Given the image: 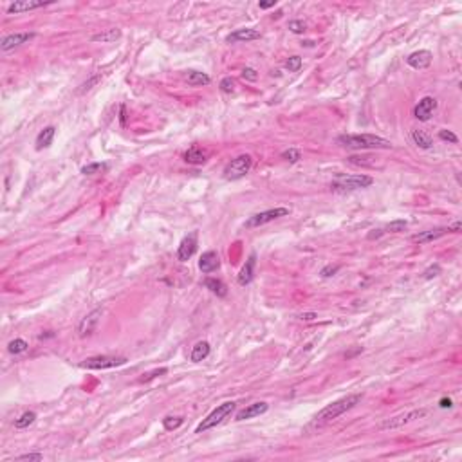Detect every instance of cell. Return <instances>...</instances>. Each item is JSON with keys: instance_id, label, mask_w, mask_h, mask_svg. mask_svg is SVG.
<instances>
[{"instance_id": "cell-1", "label": "cell", "mask_w": 462, "mask_h": 462, "mask_svg": "<svg viewBox=\"0 0 462 462\" xmlns=\"http://www.w3.org/2000/svg\"><path fill=\"white\" fill-rule=\"evenodd\" d=\"M338 143L345 148L354 150H388L392 148V143L388 139H383L374 134H342L338 136Z\"/></svg>"}, {"instance_id": "cell-2", "label": "cell", "mask_w": 462, "mask_h": 462, "mask_svg": "<svg viewBox=\"0 0 462 462\" xmlns=\"http://www.w3.org/2000/svg\"><path fill=\"white\" fill-rule=\"evenodd\" d=\"M361 399H363V393H350L347 398H342V399H338V401L331 403V405L325 406L321 412H318V415L314 417V424L321 426V424H327V423H331V421L338 419L340 415L347 414V412L352 410L356 405H359Z\"/></svg>"}, {"instance_id": "cell-3", "label": "cell", "mask_w": 462, "mask_h": 462, "mask_svg": "<svg viewBox=\"0 0 462 462\" xmlns=\"http://www.w3.org/2000/svg\"><path fill=\"white\" fill-rule=\"evenodd\" d=\"M374 184V179L370 175H365V173H356V175H338L333 181L331 188L334 191H340V193H345V191H354V190H363V188H368V186Z\"/></svg>"}, {"instance_id": "cell-4", "label": "cell", "mask_w": 462, "mask_h": 462, "mask_svg": "<svg viewBox=\"0 0 462 462\" xmlns=\"http://www.w3.org/2000/svg\"><path fill=\"white\" fill-rule=\"evenodd\" d=\"M251 168H253V157L249 154H242L226 164L222 175H224L226 181H238V179L246 177L251 172Z\"/></svg>"}, {"instance_id": "cell-5", "label": "cell", "mask_w": 462, "mask_h": 462, "mask_svg": "<svg viewBox=\"0 0 462 462\" xmlns=\"http://www.w3.org/2000/svg\"><path fill=\"white\" fill-rule=\"evenodd\" d=\"M233 410H235L233 401H226V403H222V405H219L212 414L208 415L206 419H203V423H201L199 426L195 428V433H204V432H208V430H212V428L219 426V424L224 423L229 415L233 414Z\"/></svg>"}, {"instance_id": "cell-6", "label": "cell", "mask_w": 462, "mask_h": 462, "mask_svg": "<svg viewBox=\"0 0 462 462\" xmlns=\"http://www.w3.org/2000/svg\"><path fill=\"white\" fill-rule=\"evenodd\" d=\"M126 358L123 356H92V358L83 359L82 367L91 368V370H105V368H114L125 365Z\"/></svg>"}, {"instance_id": "cell-7", "label": "cell", "mask_w": 462, "mask_h": 462, "mask_svg": "<svg viewBox=\"0 0 462 462\" xmlns=\"http://www.w3.org/2000/svg\"><path fill=\"white\" fill-rule=\"evenodd\" d=\"M289 208H271V210H266V212L255 213L246 221V228H258V226L269 224V222L277 221L280 217L289 215Z\"/></svg>"}, {"instance_id": "cell-8", "label": "cell", "mask_w": 462, "mask_h": 462, "mask_svg": "<svg viewBox=\"0 0 462 462\" xmlns=\"http://www.w3.org/2000/svg\"><path fill=\"white\" fill-rule=\"evenodd\" d=\"M101 314H103V309L98 307V309H94V311L89 312L85 318H82V321L78 323V336L80 338L91 336V334L96 331V327H98V323H100Z\"/></svg>"}, {"instance_id": "cell-9", "label": "cell", "mask_w": 462, "mask_h": 462, "mask_svg": "<svg viewBox=\"0 0 462 462\" xmlns=\"http://www.w3.org/2000/svg\"><path fill=\"white\" fill-rule=\"evenodd\" d=\"M424 415H426V410H412V412H406V414H401V415H398V417L386 419L383 424H381V428H383V430H395V428L405 426V424L412 423V421L421 419V417H424Z\"/></svg>"}, {"instance_id": "cell-10", "label": "cell", "mask_w": 462, "mask_h": 462, "mask_svg": "<svg viewBox=\"0 0 462 462\" xmlns=\"http://www.w3.org/2000/svg\"><path fill=\"white\" fill-rule=\"evenodd\" d=\"M437 108V100L432 96H424L423 100L414 107V117L419 121H430Z\"/></svg>"}, {"instance_id": "cell-11", "label": "cell", "mask_w": 462, "mask_h": 462, "mask_svg": "<svg viewBox=\"0 0 462 462\" xmlns=\"http://www.w3.org/2000/svg\"><path fill=\"white\" fill-rule=\"evenodd\" d=\"M197 251V231H191L188 237L182 238V242L177 247V260L179 262H188Z\"/></svg>"}, {"instance_id": "cell-12", "label": "cell", "mask_w": 462, "mask_h": 462, "mask_svg": "<svg viewBox=\"0 0 462 462\" xmlns=\"http://www.w3.org/2000/svg\"><path fill=\"white\" fill-rule=\"evenodd\" d=\"M35 36H36L35 33H13V35H8L2 38L0 49H2V51H11V49L20 47L24 43H29Z\"/></svg>"}, {"instance_id": "cell-13", "label": "cell", "mask_w": 462, "mask_h": 462, "mask_svg": "<svg viewBox=\"0 0 462 462\" xmlns=\"http://www.w3.org/2000/svg\"><path fill=\"white\" fill-rule=\"evenodd\" d=\"M406 63L410 65L412 69H415V71L426 69V67L432 65V52L426 51V49H421V51L412 52V54H408V58H406Z\"/></svg>"}, {"instance_id": "cell-14", "label": "cell", "mask_w": 462, "mask_h": 462, "mask_svg": "<svg viewBox=\"0 0 462 462\" xmlns=\"http://www.w3.org/2000/svg\"><path fill=\"white\" fill-rule=\"evenodd\" d=\"M52 2H42V0H17L13 4L8 6V13H26V11H33V9L43 8V6H49Z\"/></svg>"}, {"instance_id": "cell-15", "label": "cell", "mask_w": 462, "mask_h": 462, "mask_svg": "<svg viewBox=\"0 0 462 462\" xmlns=\"http://www.w3.org/2000/svg\"><path fill=\"white\" fill-rule=\"evenodd\" d=\"M255 263H256V256H255V253H253V255H249V258H247L246 263H244V268H242L240 273H238V277H237L238 285L246 287V285H249L251 282H253V278H255Z\"/></svg>"}, {"instance_id": "cell-16", "label": "cell", "mask_w": 462, "mask_h": 462, "mask_svg": "<svg viewBox=\"0 0 462 462\" xmlns=\"http://www.w3.org/2000/svg\"><path fill=\"white\" fill-rule=\"evenodd\" d=\"M219 266H221V258H219L217 251H206V253H203V256L199 260V269L204 275H210V273L217 271Z\"/></svg>"}, {"instance_id": "cell-17", "label": "cell", "mask_w": 462, "mask_h": 462, "mask_svg": "<svg viewBox=\"0 0 462 462\" xmlns=\"http://www.w3.org/2000/svg\"><path fill=\"white\" fill-rule=\"evenodd\" d=\"M269 410V405L268 403H263V401H260V403H253V405H249V406H246L244 410H240L237 414V417L235 419L237 421H247V419H253V417H258V415H262V414H266V412Z\"/></svg>"}, {"instance_id": "cell-18", "label": "cell", "mask_w": 462, "mask_h": 462, "mask_svg": "<svg viewBox=\"0 0 462 462\" xmlns=\"http://www.w3.org/2000/svg\"><path fill=\"white\" fill-rule=\"evenodd\" d=\"M446 233H449L448 228L428 229V231H421V233L414 235V237H412V242H415V244H428V242H433V240H437V238L444 237Z\"/></svg>"}, {"instance_id": "cell-19", "label": "cell", "mask_w": 462, "mask_h": 462, "mask_svg": "<svg viewBox=\"0 0 462 462\" xmlns=\"http://www.w3.org/2000/svg\"><path fill=\"white\" fill-rule=\"evenodd\" d=\"M258 38H260V31L246 27V29L233 31L231 35H228L226 42L228 43H238V42H251V40H258Z\"/></svg>"}, {"instance_id": "cell-20", "label": "cell", "mask_w": 462, "mask_h": 462, "mask_svg": "<svg viewBox=\"0 0 462 462\" xmlns=\"http://www.w3.org/2000/svg\"><path fill=\"white\" fill-rule=\"evenodd\" d=\"M54 134H56V128L54 126H45V128L36 136V150H43V148H49L51 147L52 139H54Z\"/></svg>"}, {"instance_id": "cell-21", "label": "cell", "mask_w": 462, "mask_h": 462, "mask_svg": "<svg viewBox=\"0 0 462 462\" xmlns=\"http://www.w3.org/2000/svg\"><path fill=\"white\" fill-rule=\"evenodd\" d=\"M412 139H414L415 145H417L419 148H423V150H430V148H433L432 136L426 134L424 130H419V128L412 130Z\"/></svg>"}, {"instance_id": "cell-22", "label": "cell", "mask_w": 462, "mask_h": 462, "mask_svg": "<svg viewBox=\"0 0 462 462\" xmlns=\"http://www.w3.org/2000/svg\"><path fill=\"white\" fill-rule=\"evenodd\" d=\"M121 36V31L117 27H110V29H105L98 35H92V42H101V43H112L116 42L117 38Z\"/></svg>"}, {"instance_id": "cell-23", "label": "cell", "mask_w": 462, "mask_h": 462, "mask_svg": "<svg viewBox=\"0 0 462 462\" xmlns=\"http://www.w3.org/2000/svg\"><path fill=\"white\" fill-rule=\"evenodd\" d=\"M208 356H210V343H208V342H199V343H195V347L191 349L190 359L193 363H201V361H204Z\"/></svg>"}, {"instance_id": "cell-24", "label": "cell", "mask_w": 462, "mask_h": 462, "mask_svg": "<svg viewBox=\"0 0 462 462\" xmlns=\"http://www.w3.org/2000/svg\"><path fill=\"white\" fill-rule=\"evenodd\" d=\"M204 287L212 291L213 294H217V296H221V298H224L226 294H228V287H226L224 282L219 280V278H206V280H204Z\"/></svg>"}, {"instance_id": "cell-25", "label": "cell", "mask_w": 462, "mask_h": 462, "mask_svg": "<svg viewBox=\"0 0 462 462\" xmlns=\"http://www.w3.org/2000/svg\"><path fill=\"white\" fill-rule=\"evenodd\" d=\"M186 82L191 87H203V85H210L212 78L206 73H201V71H190L188 76H186Z\"/></svg>"}, {"instance_id": "cell-26", "label": "cell", "mask_w": 462, "mask_h": 462, "mask_svg": "<svg viewBox=\"0 0 462 462\" xmlns=\"http://www.w3.org/2000/svg\"><path fill=\"white\" fill-rule=\"evenodd\" d=\"M206 152L201 150L199 147H191L190 150L184 154V161L190 164H204L206 163Z\"/></svg>"}, {"instance_id": "cell-27", "label": "cell", "mask_w": 462, "mask_h": 462, "mask_svg": "<svg viewBox=\"0 0 462 462\" xmlns=\"http://www.w3.org/2000/svg\"><path fill=\"white\" fill-rule=\"evenodd\" d=\"M36 421V414L35 412H24V414L18 417L17 421H15V428H18V430H24V428L31 426V424Z\"/></svg>"}, {"instance_id": "cell-28", "label": "cell", "mask_w": 462, "mask_h": 462, "mask_svg": "<svg viewBox=\"0 0 462 462\" xmlns=\"http://www.w3.org/2000/svg\"><path fill=\"white\" fill-rule=\"evenodd\" d=\"M29 349V345H27L26 340H22V338H17V340H13V342L8 345V350L11 352V354H22V352H26V350Z\"/></svg>"}, {"instance_id": "cell-29", "label": "cell", "mask_w": 462, "mask_h": 462, "mask_svg": "<svg viewBox=\"0 0 462 462\" xmlns=\"http://www.w3.org/2000/svg\"><path fill=\"white\" fill-rule=\"evenodd\" d=\"M107 168H108V166L105 163H91V164H87V166H83L82 173H83V175H96V173L105 172Z\"/></svg>"}, {"instance_id": "cell-30", "label": "cell", "mask_w": 462, "mask_h": 462, "mask_svg": "<svg viewBox=\"0 0 462 462\" xmlns=\"http://www.w3.org/2000/svg\"><path fill=\"white\" fill-rule=\"evenodd\" d=\"M184 423V419L182 417H179V415H168V417H164L163 419V426H164V430H168V432H172V430H177L181 424Z\"/></svg>"}, {"instance_id": "cell-31", "label": "cell", "mask_w": 462, "mask_h": 462, "mask_svg": "<svg viewBox=\"0 0 462 462\" xmlns=\"http://www.w3.org/2000/svg\"><path fill=\"white\" fill-rule=\"evenodd\" d=\"M406 226H408V222L405 221V219H398V221H392L390 224H386V231H390V233H401V231H405Z\"/></svg>"}, {"instance_id": "cell-32", "label": "cell", "mask_w": 462, "mask_h": 462, "mask_svg": "<svg viewBox=\"0 0 462 462\" xmlns=\"http://www.w3.org/2000/svg\"><path fill=\"white\" fill-rule=\"evenodd\" d=\"M219 87H221V91L224 92V94H231V92H235V87H237V83H235V80L231 78V76H226V78L221 80Z\"/></svg>"}, {"instance_id": "cell-33", "label": "cell", "mask_w": 462, "mask_h": 462, "mask_svg": "<svg viewBox=\"0 0 462 462\" xmlns=\"http://www.w3.org/2000/svg\"><path fill=\"white\" fill-rule=\"evenodd\" d=\"M166 372H168V368H164V367L156 368V370H152V372H147V374H143V377H139V383H147V381L156 379L157 376H163Z\"/></svg>"}, {"instance_id": "cell-34", "label": "cell", "mask_w": 462, "mask_h": 462, "mask_svg": "<svg viewBox=\"0 0 462 462\" xmlns=\"http://www.w3.org/2000/svg\"><path fill=\"white\" fill-rule=\"evenodd\" d=\"M282 157H284L285 161H289V163H298V161L302 159V154H300V150H296V148H289V150L282 152Z\"/></svg>"}, {"instance_id": "cell-35", "label": "cell", "mask_w": 462, "mask_h": 462, "mask_svg": "<svg viewBox=\"0 0 462 462\" xmlns=\"http://www.w3.org/2000/svg\"><path fill=\"white\" fill-rule=\"evenodd\" d=\"M307 29V24L303 20H291L289 22V31L294 35H303Z\"/></svg>"}, {"instance_id": "cell-36", "label": "cell", "mask_w": 462, "mask_h": 462, "mask_svg": "<svg viewBox=\"0 0 462 462\" xmlns=\"http://www.w3.org/2000/svg\"><path fill=\"white\" fill-rule=\"evenodd\" d=\"M441 271H442V269H441V266H439V263H432V266H430V268H428L426 271L423 273V278H424V280H432V278L439 277V275H441Z\"/></svg>"}, {"instance_id": "cell-37", "label": "cell", "mask_w": 462, "mask_h": 462, "mask_svg": "<svg viewBox=\"0 0 462 462\" xmlns=\"http://www.w3.org/2000/svg\"><path fill=\"white\" fill-rule=\"evenodd\" d=\"M285 67L289 73H296V71L302 69V58L300 56H291L289 60L285 61Z\"/></svg>"}, {"instance_id": "cell-38", "label": "cell", "mask_w": 462, "mask_h": 462, "mask_svg": "<svg viewBox=\"0 0 462 462\" xmlns=\"http://www.w3.org/2000/svg\"><path fill=\"white\" fill-rule=\"evenodd\" d=\"M101 82V74H96V76H92L91 80H87L85 83H83L82 87H80V94H83V92H87V91H91L92 87L96 85V83H100Z\"/></svg>"}, {"instance_id": "cell-39", "label": "cell", "mask_w": 462, "mask_h": 462, "mask_svg": "<svg viewBox=\"0 0 462 462\" xmlns=\"http://www.w3.org/2000/svg\"><path fill=\"white\" fill-rule=\"evenodd\" d=\"M439 138H441L442 141L453 143V145H457V143H458V138H457V136H455L453 132H451V130H446V128L439 130Z\"/></svg>"}, {"instance_id": "cell-40", "label": "cell", "mask_w": 462, "mask_h": 462, "mask_svg": "<svg viewBox=\"0 0 462 462\" xmlns=\"http://www.w3.org/2000/svg\"><path fill=\"white\" fill-rule=\"evenodd\" d=\"M338 271H340V266H338V263H336V266H333V263H328V266H325V268L321 269L320 275H321L323 278H331V277H334V275H336Z\"/></svg>"}, {"instance_id": "cell-41", "label": "cell", "mask_w": 462, "mask_h": 462, "mask_svg": "<svg viewBox=\"0 0 462 462\" xmlns=\"http://www.w3.org/2000/svg\"><path fill=\"white\" fill-rule=\"evenodd\" d=\"M242 78L249 80V82H256V78H258V73H256L255 69H251V67H246V69L242 71Z\"/></svg>"}, {"instance_id": "cell-42", "label": "cell", "mask_w": 462, "mask_h": 462, "mask_svg": "<svg viewBox=\"0 0 462 462\" xmlns=\"http://www.w3.org/2000/svg\"><path fill=\"white\" fill-rule=\"evenodd\" d=\"M42 458H43L42 453H24L15 457L13 460H42Z\"/></svg>"}, {"instance_id": "cell-43", "label": "cell", "mask_w": 462, "mask_h": 462, "mask_svg": "<svg viewBox=\"0 0 462 462\" xmlns=\"http://www.w3.org/2000/svg\"><path fill=\"white\" fill-rule=\"evenodd\" d=\"M296 318L302 320V321H312V320L318 318V314H316V312H302V314H298Z\"/></svg>"}, {"instance_id": "cell-44", "label": "cell", "mask_w": 462, "mask_h": 462, "mask_svg": "<svg viewBox=\"0 0 462 462\" xmlns=\"http://www.w3.org/2000/svg\"><path fill=\"white\" fill-rule=\"evenodd\" d=\"M448 229H449V231H451V233H460L462 224L457 221V222H453V224H451V226H448Z\"/></svg>"}, {"instance_id": "cell-45", "label": "cell", "mask_w": 462, "mask_h": 462, "mask_svg": "<svg viewBox=\"0 0 462 462\" xmlns=\"http://www.w3.org/2000/svg\"><path fill=\"white\" fill-rule=\"evenodd\" d=\"M451 405H453V403H451V399H448V398H442L441 401H439V406H441V408H451Z\"/></svg>"}, {"instance_id": "cell-46", "label": "cell", "mask_w": 462, "mask_h": 462, "mask_svg": "<svg viewBox=\"0 0 462 462\" xmlns=\"http://www.w3.org/2000/svg\"><path fill=\"white\" fill-rule=\"evenodd\" d=\"M383 233H384V229H372V233H368V238H370V240L372 238H379Z\"/></svg>"}, {"instance_id": "cell-47", "label": "cell", "mask_w": 462, "mask_h": 462, "mask_svg": "<svg viewBox=\"0 0 462 462\" xmlns=\"http://www.w3.org/2000/svg\"><path fill=\"white\" fill-rule=\"evenodd\" d=\"M260 9H269V8H275L277 6V0H271V2H260Z\"/></svg>"}]
</instances>
